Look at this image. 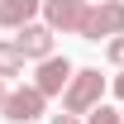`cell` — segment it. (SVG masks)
Returning <instances> with one entry per match:
<instances>
[{"instance_id":"6","label":"cell","mask_w":124,"mask_h":124,"mask_svg":"<svg viewBox=\"0 0 124 124\" xmlns=\"http://www.w3.org/2000/svg\"><path fill=\"white\" fill-rule=\"evenodd\" d=\"M15 43H19V53L33 57V62L53 57V29H48V24H24V29H15Z\"/></svg>"},{"instance_id":"9","label":"cell","mask_w":124,"mask_h":124,"mask_svg":"<svg viewBox=\"0 0 124 124\" xmlns=\"http://www.w3.org/2000/svg\"><path fill=\"white\" fill-rule=\"evenodd\" d=\"M86 124H124V115H119V110H110V105H95Z\"/></svg>"},{"instance_id":"1","label":"cell","mask_w":124,"mask_h":124,"mask_svg":"<svg viewBox=\"0 0 124 124\" xmlns=\"http://www.w3.org/2000/svg\"><path fill=\"white\" fill-rule=\"evenodd\" d=\"M100 100H105V77L95 67H81L67 81V91H62V110H72V115H91Z\"/></svg>"},{"instance_id":"8","label":"cell","mask_w":124,"mask_h":124,"mask_svg":"<svg viewBox=\"0 0 124 124\" xmlns=\"http://www.w3.org/2000/svg\"><path fill=\"white\" fill-rule=\"evenodd\" d=\"M24 53H19L15 38H0V77H24Z\"/></svg>"},{"instance_id":"4","label":"cell","mask_w":124,"mask_h":124,"mask_svg":"<svg viewBox=\"0 0 124 124\" xmlns=\"http://www.w3.org/2000/svg\"><path fill=\"white\" fill-rule=\"evenodd\" d=\"M43 105H48V95L38 91V86H15V91L5 95V119L10 124H33L38 115H43Z\"/></svg>"},{"instance_id":"10","label":"cell","mask_w":124,"mask_h":124,"mask_svg":"<svg viewBox=\"0 0 124 124\" xmlns=\"http://www.w3.org/2000/svg\"><path fill=\"white\" fill-rule=\"evenodd\" d=\"M105 57L115 62V67H124V33H119V38H110V43H105Z\"/></svg>"},{"instance_id":"2","label":"cell","mask_w":124,"mask_h":124,"mask_svg":"<svg viewBox=\"0 0 124 124\" xmlns=\"http://www.w3.org/2000/svg\"><path fill=\"white\" fill-rule=\"evenodd\" d=\"M124 33V0H91V10L81 19V38L100 43V38H119Z\"/></svg>"},{"instance_id":"12","label":"cell","mask_w":124,"mask_h":124,"mask_svg":"<svg viewBox=\"0 0 124 124\" xmlns=\"http://www.w3.org/2000/svg\"><path fill=\"white\" fill-rule=\"evenodd\" d=\"M110 91H115V95H119V100H124V72H119V77H115V81H110Z\"/></svg>"},{"instance_id":"11","label":"cell","mask_w":124,"mask_h":124,"mask_svg":"<svg viewBox=\"0 0 124 124\" xmlns=\"http://www.w3.org/2000/svg\"><path fill=\"white\" fill-rule=\"evenodd\" d=\"M53 124H81V119L72 115V110H67V115H53Z\"/></svg>"},{"instance_id":"3","label":"cell","mask_w":124,"mask_h":124,"mask_svg":"<svg viewBox=\"0 0 124 124\" xmlns=\"http://www.w3.org/2000/svg\"><path fill=\"white\" fill-rule=\"evenodd\" d=\"M86 10H91V0H43V24L53 33H81Z\"/></svg>"},{"instance_id":"13","label":"cell","mask_w":124,"mask_h":124,"mask_svg":"<svg viewBox=\"0 0 124 124\" xmlns=\"http://www.w3.org/2000/svg\"><path fill=\"white\" fill-rule=\"evenodd\" d=\"M5 95H10V91H5V77H0V105H5Z\"/></svg>"},{"instance_id":"5","label":"cell","mask_w":124,"mask_h":124,"mask_svg":"<svg viewBox=\"0 0 124 124\" xmlns=\"http://www.w3.org/2000/svg\"><path fill=\"white\" fill-rule=\"evenodd\" d=\"M72 77H77V67H72L67 57H57V53H53V57H43V62H38V72H33V86H38L43 95H62Z\"/></svg>"},{"instance_id":"7","label":"cell","mask_w":124,"mask_h":124,"mask_svg":"<svg viewBox=\"0 0 124 124\" xmlns=\"http://www.w3.org/2000/svg\"><path fill=\"white\" fill-rule=\"evenodd\" d=\"M33 15H43V0H0V24L5 29H24Z\"/></svg>"}]
</instances>
